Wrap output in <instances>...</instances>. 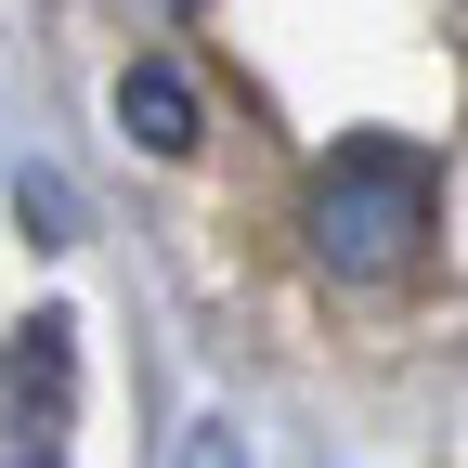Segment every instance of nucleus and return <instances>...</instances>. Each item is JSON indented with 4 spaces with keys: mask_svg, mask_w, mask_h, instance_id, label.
<instances>
[{
    "mask_svg": "<svg viewBox=\"0 0 468 468\" xmlns=\"http://www.w3.org/2000/svg\"><path fill=\"white\" fill-rule=\"evenodd\" d=\"M117 117H131L144 156H196V144H208V104H196V79L169 66V52H144V66L117 79Z\"/></svg>",
    "mask_w": 468,
    "mask_h": 468,
    "instance_id": "nucleus-3",
    "label": "nucleus"
},
{
    "mask_svg": "<svg viewBox=\"0 0 468 468\" xmlns=\"http://www.w3.org/2000/svg\"><path fill=\"white\" fill-rule=\"evenodd\" d=\"M0 417L27 430V455H66V417H79V325L66 313L0 338Z\"/></svg>",
    "mask_w": 468,
    "mask_h": 468,
    "instance_id": "nucleus-2",
    "label": "nucleus"
},
{
    "mask_svg": "<svg viewBox=\"0 0 468 468\" xmlns=\"http://www.w3.org/2000/svg\"><path fill=\"white\" fill-rule=\"evenodd\" d=\"M300 234H313V261H325L338 286L417 273L430 234H442V169H430V144H390V131L338 144V156L313 169V196H300Z\"/></svg>",
    "mask_w": 468,
    "mask_h": 468,
    "instance_id": "nucleus-1",
    "label": "nucleus"
}]
</instances>
